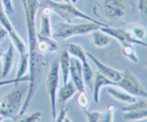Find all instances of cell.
<instances>
[{"label": "cell", "instance_id": "obj_1", "mask_svg": "<svg viewBox=\"0 0 147 122\" xmlns=\"http://www.w3.org/2000/svg\"><path fill=\"white\" fill-rule=\"evenodd\" d=\"M24 8L26 26L28 35L29 55V86L25 99L23 100L18 116L25 113L32 100L35 96L42 80L47 66L45 60L37 49L36 16L40 7V0H21Z\"/></svg>", "mask_w": 147, "mask_h": 122}, {"label": "cell", "instance_id": "obj_2", "mask_svg": "<svg viewBox=\"0 0 147 122\" xmlns=\"http://www.w3.org/2000/svg\"><path fill=\"white\" fill-rule=\"evenodd\" d=\"M40 2L44 3L45 5H48L49 7H51L53 12L60 16L67 23H73V20L79 18L98 23V24H101L102 27L109 26L108 24L101 22L97 21L93 17L85 14L84 12L76 8L72 3H67L64 2V1L58 2V1H53V0H40Z\"/></svg>", "mask_w": 147, "mask_h": 122}, {"label": "cell", "instance_id": "obj_3", "mask_svg": "<svg viewBox=\"0 0 147 122\" xmlns=\"http://www.w3.org/2000/svg\"><path fill=\"white\" fill-rule=\"evenodd\" d=\"M102 27L98 23L90 22L82 24H73V23L62 22L55 26V31L53 34V39L66 40L76 35H84L92 32L96 30H99Z\"/></svg>", "mask_w": 147, "mask_h": 122}, {"label": "cell", "instance_id": "obj_4", "mask_svg": "<svg viewBox=\"0 0 147 122\" xmlns=\"http://www.w3.org/2000/svg\"><path fill=\"white\" fill-rule=\"evenodd\" d=\"M22 93L13 89L0 99V122L7 119L14 120L18 116L23 103Z\"/></svg>", "mask_w": 147, "mask_h": 122}, {"label": "cell", "instance_id": "obj_5", "mask_svg": "<svg viewBox=\"0 0 147 122\" xmlns=\"http://www.w3.org/2000/svg\"><path fill=\"white\" fill-rule=\"evenodd\" d=\"M60 80V66H59V57H56L52 62L50 70L47 73L46 85H47V93L50 98V106H51L52 116L53 121L57 115L56 111V97L57 91L59 86Z\"/></svg>", "mask_w": 147, "mask_h": 122}, {"label": "cell", "instance_id": "obj_6", "mask_svg": "<svg viewBox=\"0 0 147 122\" xmlns=\"http://www.w3.org/2000/svg\"><path fill=\"white\" fill-rule=\"evenodd\" d=\"M116 87L134 96L147 98L146 88L136 75L127 68L122 71L120 80L116 82Z\"/></svg>", "mask_w": 147, "mask_h": 122}, {"label": "cell", "instance_id": "obj_7", "mask_svg": "<svg viewBox=\"0 0 147 122\" xmlns=\"http://www.w3.org/2000/svg\"><path fill=\"white\" fill-rule=\"evenodd\" d=\"M67 51L70 55L76 57L81 62L84 83L85 84L87 85L90 90H92L94 74H93V69L91 68L88 61L87 55L84 49L80 44H77L76 43H68L67 46Z\"/></svg>", "mask_w": 147, "mask_h": 122}, {"label": "cell", "instance_id": "obj_8", "mask_svg": "<svg viewBox=\"0 0 147 122\" xmlns=\"http://www.w3.org/2000/svg\"><path fill=\"white\" fill-rule=\"evenodd\" d=\"M0 24L3 27V29L5 30V31L7 32V35L9 37L11 43L16 48V50H17V52L20 53V55L27 53V45H26L24 40L17 32L14 27L11 24L10 20H9L7 14H6L4 8H3L1 0H0Z\"/></svg>", "mask_w": 147, "mask_h": 122}, {"label": "cell", "instance_id": "obj_9", "mask_svg": "<svg viewBox=\"0 0 147 122\" xmlns=\"http://www.w3.org/2000/svg\"><path fill=\"white\" fill-rule=\"evenodd\" d=\"M99 30L103 32L106 33L110 37H113L115 40L119 42L120 44L123 43H132V44H139V45L146 47L147 44L143 40H138L134 38L131 34L129 33L128 30H124L122 28H115V27H100Z\"/></svg>", "mask_w": 147, "mask_h": 122}, {"label": "cell", "instance_id": "obj_10", "mask_svg": "<svg viewBox=\"0 0 147 122\" xmlns=\"http://www.w3.org/2000/svg\"><path fill=\"white\" fill-rule=\"evenodd\" d=\"M103 9L106 15L113 20L122 18L126 14V7L121 0H103Z\"/></svg>", "mask_w": 147, "mask_h": 122}, {"label": "cell", "instance_id": "obj_11", "mask_svg": "<svg viewBox=\"0 0 147 122\" xmlns=\"http://www.w3.org/2000/svg\"><path fill=\"white\" fill-rule=\"evenodd\" d=\"M69 75H70L72 82L77 88L78 91L80 92L85 90V83L83 80L81 62L73 56L70 57Z\"/></svg>", "mask_w": 147, "mask_h": 122}, {"label": "cell", "instance_id": "obj_12", "mask_svg": "<svg viewBox=\"0 0 147 122\" xmlns=\"http://www.w3.org/2000/svg\"><path fill=\"white\" fill-rule=\"evenodd\" d=\"M86 55H87V57H89L93 62V63L96 65L98 73L105 76L107 78L110 79L113 82H117L118 80H120L121 77V71H119V70L113 68L110 66L106 65V64L102 63L100 60L96 58L93 55L90 54V53H86Z\"/></svg>", "mask_w": 147, "mask_h": 122}, {"label": "cell", "instance_id": "obj_13", "mask_svg": "<svg viewBox=\"0 0 147 122\" xmlns=\"http://www.w3.org/2000/svg\"><path fill=\"white\" fill-rule=\"evenodd\" d=\"M41 11H40V25L39 34L44 37H52V27L50 22V17L53 14V11L48 5H41Z\"/></svg>", "mask_w": 147, "mask_h": 122}, {"label": "cell", "instance_id": "obj_14", "mask_svg": "<svg viewBox=\"0 0 147 122\" xmlns=\"http://www.w3.org/2000/svg\"><path fill=\"white\" fill-rule=\"evenodd\" d=\"M37 44L39 53L42 55L56 53L58 45L55 40L52 37H47L39 34L37 32Z\"/></svg>", "mask_w": 147, "mask_h": 122}, {"label": "cell", "instance_id": "obj_15", "mask_svg": "<svg viewBox=\"0 0 147 122\" xmlns=\"http://www.w3.org/2000/svg\"><path fill=\"white\" fill-rule=\"evenodd\" d=\"M105 86H113L116 87V82H113L110 79L107 78L105 76L102 75L100 73H98L96 74V78L93 83V100L96 103H99V98H100V90Z\"/></svg>", "mask_w": 147, "mask_h": 122}, {"label": "cell", "instance_id": "obj_16", "mask_svg": "<svg viewBox=\"0 0 147 122\" xmlns=\"http://www.w3.org/2000/svg\"><path fill=\"white\" fill-rule=\"evenodd\" d=\"M2 68H1V77L5 78L8 75L12 68L14 58V47L12 43L9 45L8 48L2 55Z\"/></svg>", "mask_w": 147, "mask_h": 122}, {"label": "cell", "instance_id": "obj_17", "mask_svg": "<svg viewBox=\"0 0 147 122\" xmlns=\"http://www.w3.org/2000/svg\"><path fill=\"white\" fill-rule=\"evenodd\" d=\"M78 92L77 88L72 81H67L63 84L59 90V101L60 104L65 105Z\"/></svg>", "mask_w": 147, "mask_h": 122}, {"label": "cell", "instance_id": "obj_18", "mask_svg": "<svg viewBox=\"0 0 147 122\" xmlns=\"http://www.w3.org/2000/svg\"><path fill=\"white\" fill-rule=\"evenodd\" d=\"M108 93L112 98H113L116 100L122 102V103H127V104L132 103L137 100L136 96H132V95L129 94L127 92L123 90L115 88H113V86L108 89Z\"/></svg>", "mask_w": 147, "mask_h": 122}, {"label": "cell", "instance_id": "obj_19", "mask_svg": "<svg viewBox=\"0 0 147 122\" xmlns=\"http://www.w3.org/2000/svg\"><path fill=\"white\" fill-rule=\"evenodd\" d=\"M70 55L67 50H64L59 57V66L61 70L62 78H63V84H65L68 81L69 72H70Z\"/></svg>", "mask_w": 147, "mask_h": 122}, {"label": "cell", "instance_id": "obj_20", "mask_svg": "<svg viewBox=\"0 0 147 122\" xmlns=\"http://www.w3.org/2000/svg\"><path fill=\"white\" fill-rule=\"evenodd\" d=\"M90 33H91L92 42L94 47L97 48H103L110 44V36L100 31V30H94Z\"/></svg>", "mask_w": 147, "mask_h": 122}, {"label": "cell", "instance_id": "obj_21", "mask_svg": "<svg viewBox=\"0 0 147 122\" xmlns=\"http://www.w3.org/2000/svg\"><path fill=\"white\" fill-rule=\"evenodd\" d=\"M18 65H17L16 78H21L25 75L26 73L29 70V55L27 53L20 55Z\"/></svg>", "mask_w": 147, "mask_h": 122}, {"label": "cell", "instance_id": "obj_22", "mask_svg": "<svg viewBox=\"0 0 147 122\" xmlns=\"http://www.w3.org/2000/svg\"><path fill=\"white\" fill-rule=\"evenodd\" d=\"M123 118L128 121H136L146 119L147 118V109L124 112Z\"/></svg>", "mask_w": 147, "mask_h": 122}, {"label": "cell", "instance_id": "obj_23", "mask_svg": "<svg viewBox=\"0 0 147 122\" xmlns=\"http://www.w3.org/2000/svg\"><path fill=\"white\" fill-rule=\"evenodd\" d=\"M120 44L123 55L130 61L134 63H137L139 62V58H138L136 50L134 47V44H132V43H123V44Z\"/></svg>", "mask_w": 147, "mask_h": 122}, {"label": "cell", "instance_id": "obj_24", "mask_svg": "<svg viewBox=\"0 0 147 122\" xmlns=\"http://www.w3.org/2000/svg\"><path fill=\"white\" fill-rule=\"evenodd\" d=\"M128 31L134 38L142 40L146 37V29L141 24L133 23L128 26Z\"/></svg>", "mask_w": 147, "mask_h": 122}, {"label": "cell", "instance_id": "obj_25", "mask_svg": "<svg viewBox=\"0 0 147 122\" xmlns=\"http://www.w3.org/2000/svg\"><path fill=\"white\" fill-rule=\"evenodd\" d=\"M42 117V113L40 111H34L30 114H24L18 116L14 119L16 122H40Z\"/></svg>", "mask_w": 147, "mask_h": 122}, {"label": "cell", "instance_id": "obj_26", "mask_svg": "<svg viewBox=\"0 0 147 122\" xmlns=\"http://www.w3.org/2000/svg\"><path fill=\"white\" fill-rule=\"evenodd\" d=\"M90 103V98H89L88 94L86 91V90L79 92V94L78 96L77 99H76V103L82 109L83 111L85 110H88Z\"/></svg>", "mask_w": 147, "mask_h": 122}, {"label": "cell", "instance_id": "obj_27", "mask_svg": "<svg viewBox=\"0 0 147 122\" xmlns=\"http://www.w3.org/2000/svg\"><path fill=\"white\" fill-rule=\"evenodd\" d=\"M116 110V106L113 104L109 105L106 110L101 112V121L102 122H113L114 121L113 115Z\"/></svg>", "mask_w": 147, "mask_h": 122}, {"label": "cell", "instance_id": "obj_28", "mask_svg": "<svg viewBox=\"0 0 147 122\" xmlns=\"http://www.w3.org/2000/svg\"><path fill=\"white\" fill-rule=\"evenodd\" d=\"M147 109V103L146 100H143V101H136L132 103H129L127 106H123L121 108V110L123 112L127 111H136V110H141V109Z\"/></svg>", "mask_w": 147, "mask_h": 122}, {"label": "cell", "instance_id": "obj_29", "mask_svg": "<svg viewBox=\"0 0 147 122\" xmlns=\"http://www.w3.org/2000/svg\"><path fill=\"white\" fill-rule=\"evenodd\" d=\"M83 113L87 117L88 122H100L101 121V112L98 111H88V110L83 111Z\"/></svg>", "mask_w": 147, "mask_h": 122}, {"label": "cell", "instance_id": "obj_30", "mask_svg": "<svg viewBox=\"0 0 147 122\" xmlns=\"http://www.w3.org/2000/svg\"><path fill=\"white\" fill-rule=\"evenodd\" d=\"M67 111L68 109L65 107V105H61L60 112L56 115V117L54 121L56 122H66V121H72L71 120L67 117Z\"/></svg>", "mask_w": 147, "mask_h": 122}, {"label": "cell", "instance_id": "obj_31", "mask_svg": "<svg viewBox=\"0 0 147 122\" xmlns=\"http://www.w3.org/2000/svg\"><path fill=\"white\" fill-rule=\"evenodd\" d=\"M29 81V75L25 76L21 78H14L13 79H9V80H0V88L2 86H7L9 84H19L20 83H24V82H28Z\"/></svg>", "mask_w": 147, "mask_h": 122}, {"label": "cell", "instance_id": "obj_32", "mask_svg": "<svg viewBox=\"0 0 147 122\" xmlns=\"http://www.w3.org/2000/svg\"><path fill=\"white\" fill-rule=\"evenodd\" d=\"M1 2L2 4L4 11L7 15H11L15 13L11 0H1Z\"/></svg>", "mask_w": 147, "mask_h": 122}, {"label": "cell", "instance_id": "obj_33", "mask_svg": "<svg viewBox=\"0 0 147 122\" xmlns=\"http://www.w3.org/2000/svg\"><path fill=\"white\" fill-rule=\"evenodd\" d=\"M138 7H139V10L143 11L144 14L146 13L147 9V4L146 0H139V3H138Z\"/></svg>", "mask_w": 147, "mask_h": 122}, {"label": "cell", "instance_id": "obj_34", "mask_svg": "<svg viewBox=\"0 0 147 122\" xmlns=\"http://www.w3.org/2000/svg\"><path fill=\"white\" fill-rule=\"evenodd\" d=\"M7 36V32L5 31V30L4 29H0V44L2 42L3 40L6 38V37Z\"/></svg>", "mask_w": 147, "mask_h": 122}, {"label": "cell", "instance_id": "obj_35", "mask_svg": "<svg viewBox=\"0 0 147 122\" xmlns=\"http://www.w3.org/2000/svg\"><path fill=\"white\" fill-rule=\"evenodd\" d=\"M70 1H71L72 4H76V3H77L78 0H70Z\"/></svg>", "mask_w": 147, "mask_h": 122}, {"label": "cell", "instance_id": "obj_36", "mask_svg": "<svg viewBox=\"0 0 147 122\" xmlns=\"http://www.w3.org/2000/svg\"><path fill=\"white\" fill-rule=\"evenodd\" d=\"M63 1H64V2H67V3H71L70 0H63Z\"/></svg>", "mask_w": 147, "mask_h": 122}, {"label": "cell", "instance_id": "obj_37", "mask_svg": "<svg viewBox=\"0 0 147 122\" xmlns=\"http://www.w3.org/2000/svg\"><path fill=\"white\" fill-rule=\"evenodd\" d=\"M53 1H56V0H53Z\"/></svg>", "mask_w": 147, "mask_h": 122}]
</instances>
